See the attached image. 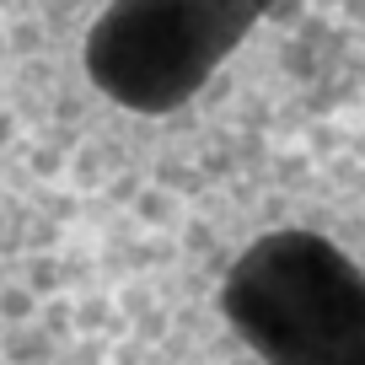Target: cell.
Listing matches in <instances>:
<instances>
[{"instance_id": "3957f363", "label": "cell", "mask_w": 365, "mask_h": 365, "mask_svg": "<svg viewBox=\"0 0 365 365\" xmlns=\"http://www.w3.org/2000/svg\"><path fill=\"white\" fill-rule=\"evenodd\" d=\"M0 365H118L97 263L81 269L27 188L0 178Z\"/></svg>"}, {"instance_id": "6da1fadb", "label": "cell", "mask_w": 365, "mask_h": 365, "mask_svg": "<svg viewBox=\"0 0 365 365\" xmlns=\"http://www.w3.org/2000/svg\"><path fill=\"white\" fill-rule=\"evenodd\" d=\"M365 86V0H33L22 91L91 194L135 205L307 140Z\"/></svg>"}, {"instance_id": "7a4b0ae2", "label": "cell", "mask_w": 365, "mask_h": 365, "mask_svg": "<svg viewBox=\"0 0 365 365\" xmlns=\"http://www.w3.org/2000/svg\"><path fill=\"white\" fill-rule=\"evenodd\" d=\"M118 365H365V140L307 135L118 205Z\"/></svg>"}]
</instances>
